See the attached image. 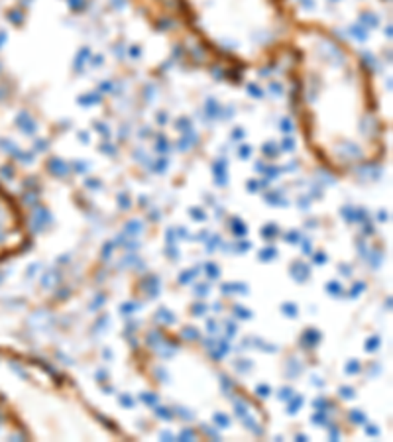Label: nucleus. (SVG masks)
I'll return each instance as SVG.
<instances>
[{
	"label": "nucleus",
	"instance_id": "obj_1",
	"mask_svg": "<svg viewBox=\"0 0 393 442\" xmlns=\"http://www.w3.org/2000/svg\"><path fill=\"white\" fill-rule=\"evenodd\" d=\"M10 221H12V205L6 199V195L0 191V242L4 240V230Z\"/></svg>",
	"mask_w": 393,
	"mask_h": 442
}]
</instances>
